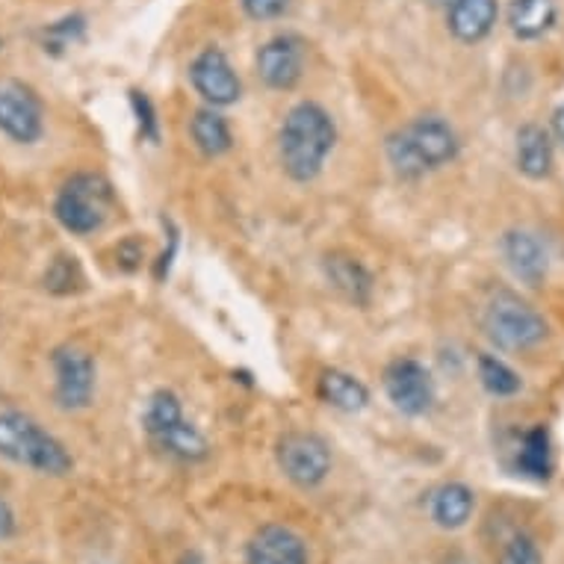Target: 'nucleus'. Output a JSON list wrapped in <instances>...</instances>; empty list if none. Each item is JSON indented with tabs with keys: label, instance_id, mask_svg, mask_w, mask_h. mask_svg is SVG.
<instances>
[{
	"label": "nucleus",
	"instance_id": "18",
	"mask_svg": "<svg viewBox=\"0 0 564 564\" xmlns=\"http://www.w3.org/2000/svg\"><path fill=\"white\" fill-rule=\"evenodd\" d=\"M316 393H319L325 405L337 408L343 414H358V411L370 405V390H367V384L343 370H325L319 376Z\"/></svg>",
	"mask_w": 564,
	"mask_h": 564
},
{
	"label": "nucleus",
	"instance_id": "17",
	"mask_svg": "<svg viewBox=\"0 0 564 564\" xmlns=\"http://www.w3.org/2000/svg\"><path fill=\"white\" fill-rule=\"evenodd\" d=\"M518 169L532 181H544L553 172V139L541 124H523L514 145Z\"/></svg>",
	"mask_w": 564,
	"mask_h": 564
},
{
	"label": "nucleus",
	"instance_id": "28",
	"mask_svg": "<svg viewBox=\"0 0 564 564\" xmlns=\"http://www.w3.org/2000/svg\"><path fill=\"white\" fill-rule=\"evenodd\" d=\"M251 21H275L290 10V0H240Z\"/></svg>",
	"mask_w": 564,
	"mask_h": 564
},
{
	"label": "nucleus",
	"instance_id": "7",
	"mask_svg": "<svg viewBox=\"0 0 564 564\" xmlns=\"http://www.w3.org/2000/svg\"><path fill=\"white\" fill-rule=\"evenodd\" d=\"M384 393L397 411L405 416H423L435 405V381L432 372L414 358H397L384 370Z\"/></svg>",
	"mask_w": 564,
	"mask_h": 564
},
{
	"label": "nucleus",
	"instance_id": "10",
	"mask_svg": "<svg viewBox=\"0 0 564 564\" xmlns=\"http://www.w3.org/2000/svg\"><path fill=\"white\" fill-rule=\"evenodd\" d=\"M258 75L269 89L290 93L305 72V47L296 36H275L258 51Z\"/></svg>",
	"mask_w": 564,
	"mask_h": 564
},
{
	"label": "nucleus",
	"instance_id": "3",
	"mask_svg": "<svg viewBox=\"0 0 564 564\" xmlns=\"http://www.w3.org/2000/svg\"><path fill=\"white\" fill-rule=\"evenodd\" d=\"M0 455L42 476H68L75 470L72 453L54 435H47L36 420L19 411L0 414Z\"/></svg>",
	"mask_w": 564,
	"mask_h": 564
},
{
	"label": "nucleus",
	"instance_id": "15",
	"mask_svg": "<svg viewBox=\"0 0 564 564\" xmlns=\"http://www.w3.org/2000/svg\"><path fill=\"white\" fill-rule=\"evenodd\" d=\"M323 269H325V278H328V284H332V288L346 299V302H351V305H358V307L370 305L372 275L361 260L334 251V254H328V258L323 260Z\"/></svg>",
	"mask_w": 564,
	"mask_h": 564
},
{
	"label": "nucleus",
	"instance_id": "30",
	"mask_svg": "<svg viewBox=\"0 0 564 564\" xmlns=\"http://www.w3.org/2000/svg\"><path fill=\"white\" fill-rule=\"evenodd\" d=\"M553 133H555V139H558V142L564 145V104H558L553 112Z\"/></svg>",
	"mask_w": 564,
	"mask_h": 564
},
{
	"label": "nucleus",
	"instance_id": "26",
	"mask_svg": "<svg viewBox=\"0 0 564 564\" xmlns=\"http://www.w3.org/2000/svg\"><path fill=\"white\" fill-rule=\"evenodd\" d=\"M497 564H544V553L535 544V538L518 532V535L509 538V544L502 546Z\"/></svg>",
	"mask_w": 564,
	"mask_h": 564
},
{
	"label": "nucleus",
	"instance_id": "25",
	"mask_svg": "<svg viewBox=\"0 0 564 564\" xmlns=\"http://www.w3.org/2000/svg\"><path fill=\"white\" fill-rule=\"evenodd\" d=\"M84 284V272H80V263L72 254H59V258L51 260V267L45 272V288L56 296H68L75 293Z\"/></svg>",
	"mask_w": 564,
	"mask_h": 564
},
{
	"label": "nucleus",
	"instance_id": "2",
	"mask_svg": "<svg viewBox=\"0 0 564 564\" xmlns=\"http://www.w3.org/2000/svg\"><path fill=\"white\" fill-rule=\"evenodd\" d=\"M458 149L462 142L455 137L453 124L441 116H420L397 133H390L384 142L390 166L402 181H416L449 166L458 158Z\"/></svg>",
	"mask_w": 564,
	"mask_h": 564
},
{
	"label": "nucleus",
	"instance_id": "32",
	"mask_svg": "<svg viewBox=\"0 0 564 564\" xmlns=\"http://www.w3.org/2000/svg\"><path fill=\"white\" fill-rule=\"evenodd\" d=\"M435 3H437V7H444V10H446V7H449V3H455V0H435Z\"/></svg>",
	"mask_w": 564,
	"mask_h": 564
},
{
	"label": "nucleus",
	"instance_id": "12",
	"mask_svg": "<svg viewBox=\"0 0 564 564\" xmlns=\"http://www.w3.org/2000/svg\"><path fill=\"white\" fill-rule=\"evenodd\" d=\"M249 564H311L305 538L284 523H267L249 538L246 546Z\"/></svg>",
	"mask_w": 564,
	"mask_h": 564
},
{
	"label": "nucleus",
	"instance_id": "4",
	"mask_svg": "<svg viewBox=\"0 0 564 564\" xmlns=\"http://www.w3.org/2000/svg\"><path fill=\"white\" fill-rule=\"evenodd\" d=\"M112 210V186L104 175L95 172H77L59 186L54 202L56 223L68 234L86 237L101 231Z\"/></svg>",
	"mask_w": 564,
	"mask_h": 564
},
{
	"label": "nucleus",
	"instance_id": "16",
	"mask_svg": "<svg viewBox=\"0 0 564 564\" xmlns=\"http://www.w3.org/2000/svg\"><path fill=\"white\" fill-rule=\"evenodd\" d=\"M473 511H476V494L464 481H446L429 497V518L446 532L467 527Z\"/></svg>",
	"mask_w": 564,
	"mask_h": 564
},
{
	"label": "nucleus",
	"instance_id": "6",
	"mask_svg": "<svg viewBox=\"0 0 564 564\" xmlns=\"http://www.w3.org/2000/svg\"><path fill=\"white\" fill-rule=\"evenodd\" d=\"M278 470L296 488H319L332 473V449L314 432H288L275 446Z\"/></svg>",
	"mask_w": 564,
	"mask_h": 564
},
{
	"label": "nucleus",
	"instance_id": "24",
	"mask_svg": "<svg viewBox=\"0 0 564 564\" xmlns=\"http://www.w3.org/2000/svg\"><path fill=\"white\" fill-rule=\"evenodd\" d=\"M177 420H184L181 399H177L172 390H158V393L149 399V408H145V416H142V426H145L149 437H158L160 432H166L169 426H175Z\"/></svg>",
	"mask_w": 564,
	"mask_h": 564
},
{
	"label": "nucleus",
	"instance_id": "31",
	"mask_svg": "<svg viewBox=\"0 0 564 564\" xmlns=\"http://www.w3.org/2000/svg\"><path fill=\"white\" fill-rule=\"evenodd\" d=\"M449 564H476V562H470V558H464V555H455V558H449Z\"/></svg>",
	"mask_w": 564,
	"mask_h": 564
},
{
	"label": "nucleus",
	"instance_id": "23",
	"mask_svg": "<svg viewBox=\"0 0 564 564\" xmlns=\"http://www.w3.org/2000/svg\"><path fill=\"white\" fill-rule=\"evenodd\" d=\"M479 379L490 397H514L523 388L518 372L506 361H500L497 355H479Z\"/></svg>",
	"mask_w": 564,
	"mask_h": 564
},
{
	"label": "nucleus",
	"instance_id": "1",
	"mask_svg": "<svg viewBox=\"0 0 564 564\" xmlns=\"http://www.w3.org/2000/svg\"><path fill=\"white\" fill-rule=\"evenodd\" d=\"M337 142V124L332 112L316 101H302L284 116L278 133L281 166L296 184H311L325 169Z\"/></svg>",
	"mask_w": 564,
	"mask_h": 564
},
{
	"label": "nucleus",
	"instance_id": "5",
	"mask_svg": "<svg viewBox=\"0 0 564 564\" xmlns=\"http://www.w3.org/2000/svg\"><path fill=\"white\" fill-rule=\"evenodd\" d=\"M481 328L497 349L506 351L535 349L546 340L544 316L511 290H500L490 299L481 314Z\"/></svg>",
	"mask_w": 564,
	"mask_h": 564
},
{
	"label": "nucleus",
	"instance_id": "22",
	"mask_svg": "<svg viewBox=\"0 0 564 564\" xmlns=\"http://www.w3.org/2000/svg\"><path fill=\"white\" fill-rule=\"evenodd\" d=\"M518 470L532 481H546L553 476V444L544 426H532L518 446Z\"/></svg>",
	"mask_w": 564,
	"mask_h": 564
},
{
	"label": "nucleus",
	"instance_id": "19",
	"mask_svg": "<svg viewBox=\"0 0 564 564\" xmlns=\"http://www.w3.org/2000/svg\"><path fill=\"white\" fill-rule=\"evenodd\" d=\"M555 19H558L555 0H511L509 30L520 42H532V39L550 33Z\"/></svg>",
	"mask_w": 564,
	"mask_h": 564
},
{
	"label": "nucleus",
	"instance_id": "9",
	"mask_svg": "<svg viewBox=\"0 0 564 564\" xmlns=\"http://www.w3.org/2000/svg\"><path fill=\"white\" fill-rule=\"evenodd\" d=\"M56 405L65 411L89 408L95 393V361L93 355L77 346H63L54 351Z\"/></svg>",
	"mask_w": 564,
	"mask_h": 564
},
{
	"label": "nucleus",
	"instance_id": "11",
	"mask_svg": "<svg viewBox=\"0 0 564 564\" xmlns=\"http://www.w3.org/2000/svg\"><path fill=\"white\" fill-rule=\"evenodd\" d=\"M0 130L21 145H33L42 137V130H45L42 104L28 86H0Z\"/></svg>",
	"mask_w": 564,
	"mask_h": 564
},
{
	"label": "nucleus",
	"instance_id": "29",
	"mask_svg": "<svg viewBox=\"0 0 564 564\" xmlns=\"http://www.w3.org/2000/svg\"><path fill=\"white\" fill-rule=\"evenodd\" d=\"M12 532H15V514H12V509L7 502L0 500V541L10 538Z\"/></svg>",
	"mask_w": 564,
	"mask_h": 564
},
{
	"label": "nucleus",
	"instance_id": "14",
	"mask_svg": "<svg viewBox=\"0 0 564 564\" xmlns=\"http://www.w3.org/2000/svg\"><path fill=\"white\" fill-rule=\"evenodd\" d=\"M497 15H500L497 0H455L446 7V28L464 45H476L490 36Z\"/></svg>",
	"mask_w": 564,
	"mask_h": 564
},
{
	"label": "nucleus",
	"instance_id": "8",
	"mask_svg": "<svg viewBox=\"0 0 564 564\" xmlns=\"http://www.w3.org/2000/svg\"><path fill=\"white\" fill-rule=\"evenodd\" d=\"M189 80L207 107H231L242 98V80L234 72L231 59L219 47H204L189 65Z\"/></svg>",
	"mask_w": 564,
	"mask_h": 564
},
{
	"label": "nucleus",
	"instance_id": "27",
	"mask_svg": "<svg viewBox=\"0 0 564 564\" xmlns=\"http://www.w3.org/2000/svg\"><path fill=\"white\" fill-rule=\"evenodd\" d=\"M130 104H133V112H137L142 139L158 142V116H154V107H151V101L145 98V93H130Z\"/></svg>",
	"mask_w": 564,
	"mask_h": 564
},
{
	"label": "nucleus",
	"instance_id": "13",
	"mask_svg": "<svg viewBox=\"0 0 564 564\" xmlns=\"http://www.w3.org/2000/svg\"><path fill=\"white\" fill-rule=\"evenodd\" d=\"M502 254H506V263L514 272L518 281L529 284V288H541L546 278V269H550V254H546V246L538 240L532 231H509L502 237Z\"/></svg>",
	"mask_w": 564,
	"mask_h": 564
},
{
	"label": "nucleus",
	"instance_id": "20",
	"mask_svg": "<svg viewBox=\"0 0 564 564\" xmlns=\"http://www.w3.org/2000/svg\"><path fill=\"white\" fill-rule=\"evenodd\" d=\"M151 441H154V446H158L160 453H166L169 458H175V462L184 464H198L210 455L207 437H204L193 423H186V416L184 420H177L175 426H169L166 432H160L158 437H151Z\"/></svg>",
	"mask_w": 564,
	"mask_h": 564
},
{
	"label": "nucleus",
	"instance_id": "21",
	"mask_svg": "<svg viewBox=\"0 0 564 564\" xmlns=\"http://www.w3.org/2000/svg\"><path fill=\"white\" fill-rule=\"evenodd\" d=\"M189 130H193L195 149L202 151L204 158H223V154L231 151V128H228V121L216 107H204V110L195 112L193 121H189Z\"/></svg>",
	"mask_w": 564,
	"mask_h": 564
}]
</instances>
